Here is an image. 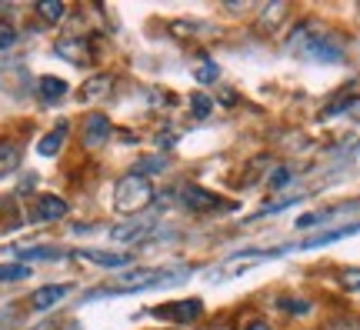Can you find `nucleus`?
Listing matches in <instances>:
<instances>
[{
    "label": "nucleus",
    "mask_w": 360,
    "mask_h": 330,
    "mask_svg": "<svg viewBox=\"0 0 360 330\" xmlns=\"http://www.w3.org/2000/svg\"><path fill=\"white\" fill-rule=\"evenodd\" d=\"M37 94L44 97V101H60L67 94V84L60 80V77H40L37 80Z\"/></svg>",
    "instance_id": "16"
},
{
    "label": "nucleus",
    "mask_w": 360,
    "mask_h": 330,
    "mask_svg": "<svg viewBox=\"0 0 360 330\" xmlns=\"http://www.w3.org/2000/svg\"><path fill=\"white\" fill-rule=\"evenodd\" d=\"M184 274L177 270H167V267H137V270H124L120 277H114L110 284H103L90 297H110V293H134V291H150V287H164V284H174Z\"/></svg>",
    "instance_id": "2"
},
{
    "label": "nucleus",
    "mask_w": 360,
    "mask_h": 330,
    "mask_svg": "<svg viewBox=\"0 0 360 330\" xmlns=\"http://www.w3.org/2000/svg\"><path fill=\"white\" fill-rule=\"evenodd\" d=\"M34 274L27 264H0V280H27Z\"/></svg>",
    "instance_id": "18"
},
{
    "label": "nucleus",
    "mask_w": 360,
    "mask_h": 330,
    "mask_svg": "<svg viewBox=\"0 0 360 330\" xmlns=\"http://www.w3.org/2000/svg\"><path fill=\"white\" fill-rule=\"evenodd\" d=\"M67 293H70V284H47V287H40L34 297H30V304L34 310H51L53 304H60Z\"/></svg>",
    "instance_id": "11"
},
{
    "label": "nucleus",
    "mask_w": 360,
    "mask_h": 330,
    "mask_svg": "<svg viewBox=\"0 0 360 330\" xmlns=\"http://www.w3.org/2000/svg\"><path fill=\"white\" fill-rule=\"evenodd\" d=\"M34 220H40V224H47V220H60V217H67V201H60V197H51V193H44V197H37V203H34Z\"/></svg>",
    "instance_id": "9"
},
{
    "label": "nucleus",
    "mask_w": 360,
    "mask_h": 330,
    "mask_svg": "<svg viewBox=\"0 0 360 330\" xmlns=\"http://www.w3.org/2000/svg\"><path fill=\"white\" fill-rule=\"evenodd\" d=\"M157 227L154 217H130V220H124V224H117V227H110V241L117 243H137L143 241V237H150Z\"/></svg>",
    "instance_id": "5"
},
{
    "label": "nucleus",
    "mask_w": 360,
    "mask_h": 330,
    "mask_svg": "<svg viewBox=\"0 0 360 330\" xmlns=\"http://www.w3.org/2000/svg\"><path fill=\"white\" fill-rule=\"evenodd\" d=\"M157 317H170L177 324H197L204 317V300H180V304H170V307H160L154 310Z\"/></svg>",
    "instance_id": "6"
},
{
    "label": "nucleus",
    "mask_w": 360,
    "mask_h": 330,
    "mask_svg": "<svg viewBox=\"0 0 360 330\" xmlns=\"http://www.w3.org/2000/svg\"><path fill=\"white\" fill-rule=\"evenodd\" d=\"M110 84H114V77L110 74H97L90 77L87 84H84V90H80V101H101V97H107L110 94Z\"/></svg>",
    "instance_id": "13"
},
{
    "label": "nucleus",
    "mask_w": 360,
    "mask_h": 330,
    "mask_svg": "<svg viewBox=\"0 0 360 330\" xmlns=\"http://www.w3.org/2000/svg\"><path fill=\"white\" fill-rule=\"evenodd\" d=\"M283 17H287V4L283 0H270V4H264V11L257 13V27L264 34H274V30L283 27Z\"/></svg>",
    "instance_id": "10"
},
{
    "label": "nucleus",
    "mask_w": 360,
    "mask_h": 330,
    "mask_svg": "<svg viewBox=\"0 0 360 330\" xmlns=\"http://www.w3.org/2000/svg\"><path fill=\"white\" fill-rule=\"evenodd\" d=\"M357 13H360V11H357Z\"/></svg>",
    "instance_id": "31"
},
{
    "label": "nucleus",
    "mask_w": 360,
    "mask_h": 330,
    "mask_svg": "<svg viewBox=\"0 0 360 330\" xmlns=\"http://www.w3.org/2000/svg\"><path fill=\"white\" fill-rule=\"evenodd\" d=\"M157 170H164V160H157V157H143V160H137V167H134V174H157Z\"/></svg>",
    "instance_id": "22"
},
{
    "label": "nucleus",
    "mask_w": 360,
    "mask_h": 330,
    "mask_svg": "<svg viewBox=\"0 0 360 330\" xmlns=\"http://www.w3.org/2000/svg\"><path fill=\"white\" fill-rule=\"evenodd\" d=\"M184 203L191 207L193 214H220V210H231L233 203L224 201V197H214L210 191H200V187H184L180 191Z\"/></svg>",
    "instance_id": "4"
},
{
    "label": "nucleus",
    "mask_w": 360,
    "mask_h": 330,
    "mask_svg": "<svg viewBox=\"0 0 360 330\" xmlns=\"http://www.w3.org/2000/svg\"><path fill=\"white\" fill-rule=\"evenodd\" d=\"M107 137H110V120L103 114H87V120H84V147H103L107 144Z\"/></svg>",
    "instance_id": "8"
},
{
    "label": "nucleus",
    "mask_w": 360,
    "mask_h": 330,
    "mask_svg": "<svg viewBox=\"0 0 360 330\" xmlns=\"http://www.w3.org/2000/svg\"><path fill=\"white\" fill-rule=\"evenodd\" d=\"M77 260H87V264L97 267H127L130 254H114V250H77Z\"/></svg>",
    "instance_id": "12"
},
{
    "label": "nucleus",
    "mask_w": 360,
    "mask_h": 330,
    "mask_svg": "<svg viewBox=\"0 0 360 330\" xmlns=\"http://www.w3.org/2000/svg\"><path fill=\"white\" fill-rule=\"evenodd\" d=\"M64 4H60V0H40L37 4V13L40 17H44V20H51V24H57V20H60V17H64Z\"/></svg>",
    "instance_id": "17"
},
{
    "label": "nucleus",
    "mask_w": 360,
    "mask_h": 330,
    "mask_svg": "<svg viewBox=\"0 0 360 330\" xmlns=\"http://www.w3.org/2000/svg\"><path fill=\"white\" fill-rule=\"evenodd\" d=\"M13 44H17V30L11 24H0V51H7Z\"/></svg>",
    "instance_id": "25"
},
{
    "label": "nucleus",
    "mask_w": 360,
    "mask_h": 330,
    "mask_svg": "<svg viewBox=\"0 0 360 330\" xmlns=\"http://www.w3.org/2000/svg\"><path fill=\"white\" fill-rule=\"evenodd\" d=\"M217 64H200L197 67V70H193V77H197V80H200V84H210V80H217Z\"/></svg>",
    "instance_id": "24"
},
{
    "label": "nucleus",
    "mask_w": 360,
    "mask_h": 330,
    "mask_svg": "<svg viewBox=\"0 0 360 330\" xmlns=\"http://www.w3.org/2000/svg\"><path fill=\"white\" fill-rule=\"evenodd\" d=\"M244 330H274V327H270V324H264V320H250Z\"/></svg>",
    "instance_id": "29"
},
{
    "label": "nucleus",
    "mask_w": 360,
    "mask_h": 330,
    "mask_svg": "<svg viewBox=\"0 0 360 330\" xmlns=\"http://www.w3.org/2000/svg\"><path fill=\"white\" fill-rule=\"evenodd\" d=\"M281 307H283V310H294V314H304V310H310L307 300H287V297L281 300Z\"/></svg>",
    "instance_id": "27"
},
{
    "label": "nucleus",
    "mask_w": 360,
    "mask_h": 330,
    "mask_svg": "<svg viewBox=\"0 0 360 330\" xmlns=\"http://www.w3.org/2000/svg\"><path fill=\"white\" fill-rule=\"evenodd\" d=\"M53 51L60 53L64 61H70V64H87L90 57H94V51H90V44H87V37H60Z\"/></svg>",
    "instance_id": "7"
},
{
    "label": "nucleus",
    "mask_w": 360,
    "mask_h": 330,
    "mask_svg": "<svg viewBox=\"0 0 360 330\" xmlns=\"http://www.w3.org/2000/svg\"><path fill=\"white\" fill-rule=\"evenodd\" d=\"M191 103H193V114L197 117H210V110H214V103H210V97H204L200 90L191 97Z\"/></svg>",
    "instance_id": "21"
},
{
    "label": "nucleus",
    "mask_w": 360,
    "mask_h": 330,
    "mask_svg": "<svg viewBox=\"0 0 360 330\" xmlns=\"http://www.w3.org/2000/svg\"><path fill=\"white\" fill-rule=\"evenodd\" d=\"M34 330H60V320H44V324H37Z\"/></svg>",
    "instance_id": "28"
},
{
    "label": "nucleus",
    "mask_w": 360,
    "mask_h": 330,
    "mask_svg": "<svg viewBox=\"0 0 360 330\" xmlns=\"http://www.w3.org/2000/svg\"><path fill=\"white\" fill-rule=\"evenodd\" d=\"M154 203V184L147 177H141V174H127V177H120V184H117L114 191V207L120 210V214H141V210H147Z\"/></svg>",
    "instance_id": "3"
},
{
    "label": "nucleus",
    "mask_w": 360,
    "mask_h": 330,
    "mask_svg": "<svg viewBox=\"0 0 360 330\" xmlns=\"http://www.w3.org/2000/svg\"><path fill=\"white\" fill-rule=\"evenodd\" d=\"M340 284H344L347 291H360V267H347V270H340Z\"/></svg>",
    "instance_id": "23"
},
{
    "label": "nucleus",
    "mask_w": 360,
    "mask_h": 330,
    "mask_svg": "<svg viewBox=\"0 0 360 330\" xmlns=\"http://www.w3.org/2000/svg\"><path fill=\"white\" fill-rule=\"evenodd\" d=\"M200 330H231V327H200Z\"/></svg>",
    "instance_id": "30"
},
{
    "label": "nucleus",
    "mask_w": 360,
    "mask_h": 330,
    "mask_svg": "<svg viewBox=\"0 0 360 330\" xmlns=\"http://www.w3.org/2000/svg\"><path fill=\"white\" fill-rule=\"evenodd\" d=\"M17 257H27V260H53V257H60V250H51V247H20Z\"/></svg>",
    "instance_id": "19"
},
{
    "label": "nucleus",
    "mask_w": 360,
    "mask_h": 330,
    "mask_svg": "<svg viewBox=\"0 0 360 330\" xmlns=\"http://www.w3.org/2000/svg\"><path fill=\"white\" fill-rule=\"evenodd\" d=\"M64 137H67V124H57V127H53L51 134L37 144V153H40V157H53V153L64 147Z\"/></svg>",
    "instance_id": "15"
},
{
    "label": "nucleus",
    "mask_w": 360,
    "mask_h": 330,
    "mask_svg": "<svg viewBox=\"0 0 360 330\" xmlns=\"http://www.w3.org/2000/svg\"><path fill=\"white\" fill-rule=\"evenodd\" d=\"M17 164H20V147L11 144V140H0V177L13 174Z\"/></svg>",
    "instance_id": "14"
},
{
    "label": "nucleus",
    "mask_w": 360,
    "mask_h": 330,
    "mask_svg": "<svg viewBox=\"0 0 360 330\" xmlns=\"http://www.w3.org/2000/svg\"><path fill=\"white\" fill-rule=\"evenodd\" d=\"M321 330H360L357 320H330V324H323Z\"/></svg>",
    "instance_id": "26"
},
{
    "label": "nucleus",
    "mask_w": 360,
    "mask_h": 330,
    "mask_svg": "<svg viewBox=\"0 0 360 330\" xmlns=\"http://www.w3.org/2000/svg\"><path fill=\"white\" fill-rule=\"evenodd\" d=\"M287 180H290V170H287L283 164H281V167H274V174H270V180H267V191H281Z\"/></svg>",
    "instance_id": "20"
},
{
    "label": "nucleus",
    "mask_w": 360,
    "mask_h": 330,
    "mask_svg": "<svg viewBox=\"0 0 360 330\" xmlns=\"http://www.w3.org/2000/svg\"><path fill=\"white\" fill-rule=\"evenodd\" d=\"M283 51L300 61H317V64H340L344 61V37H337L330 27L317 24V20H300V24L287 34Z\"/></svg>",
    "instance_id": "1"
}]
</instances>
